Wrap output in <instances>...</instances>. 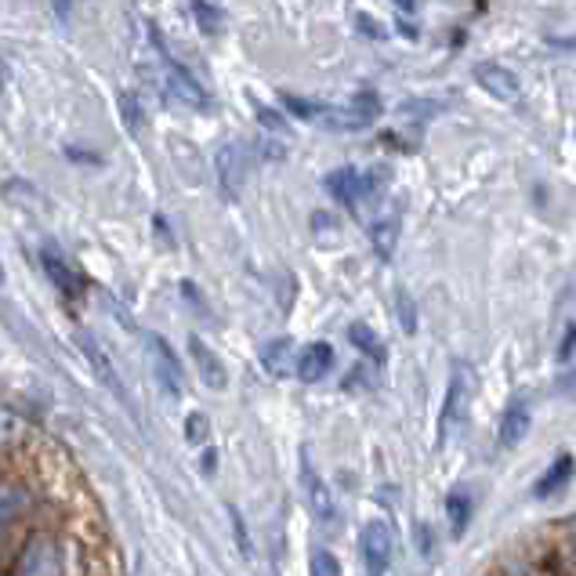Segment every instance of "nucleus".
<instances>
[{
	"instance_id": "f257e3e1",
	"label": "nucleus",
	"mask_w": 576,
	"mask_h": 576,
	"mask_svg": "<svg viewBox=\"0 0 576 576\" xmlns=\"http://www.w3.org/2000/svg\"><path fill=\"white\" fill-rule=\"evenodd\" d=\"M381 171H384V167H373V171L341 167V171H334L330 178H327V189H330L334 199H341L345 207L359 210V207L367 204V199L388 182V174H381Z\"/></svg>"
},
{
	"instance_id": "f03ea898",
	"label": "nucleus",
	"mask_w": 576,
	"mask_h": 576,
	"mask_svg": "<svg viewBox=\"0 0 576 576\" xmlns=\"http://www.w3.org/2000/svg\"><path fill=\"white\" fill-rule=\"evenodd\" d=\"M149 36H153V44H156V52H160V62H164V80H167V91L178 98V102L185 106H193V109H207V91H204V84H199L189 69L182 66V62H174L167 55V47L164 41H160V33L153 30V22H149Z\"/></svg>"
},
{
	"instance_id": "7ed1b4c3",
	"label": "nucleus",
	"mask_w": 576,
	"mask_h": 576,
	"mask_svg": "<svg viewBox=\"0 0 576 576\" xmlns=\"http://www.w3.org/2000/svg\"><path fill=\"white\" fill-rule=\"evenodd\" d=\"M11 576H62V555H58L55 536L47 533L30 536V544L19 551Z\"/></svg>"
},
{
	"instance_id": "20e7f679",
	"label": "nucleus",
	"mask_w": 576,
	"mask_h": 576,
	"mask_svg": "<svg viewBox=\"0 0 576 576\" xmlns=\"http://www.w3.org/2000/svg\"><path fill=\"white\" fill-rule=\"evenodd\" d=\"M465 421H468V378H465V370H457L454 381H449V388H446V403L439 410V439H435V446L439 449L449 446L454 432Z\"/></svg>"
},
{
	"instance_id": "39448f33",
	"label": "nucleus",
	"mask_w": 576,
	"mask_h": 576,
	"mask_svg": "<svg viewBox=\"0 0 576 576\" xmlns=\"http://www.w3.org/2000/svg\"><path fill=\"white\" fill-rule=\"evenodd\" d=\"M392 555H395L392 530L384 522H367V530H362V562H367V573L384 576L388 566H392Z\"/></svg>"
},
{
	"instance_id": "423d86ee",
	"label": "nucleus",
	"mask_w": 576,
	"mask_h": 576,
	"mask_svg": "<svg viewBox=\"0 0 576 576\" xmlns=\"http://www.w3.org/2000/svg\"><path fill=\"white\" fill-rule=\"evenodd\" d=\"M475 84H479L486 95H493L497 102H515L522 95L519 73L508 69L504 62H479V66H475Z\"/></svg>"
},
{
	"instance_id": "0eeeda50",
	"label": "nucleus",
	"mask_w": 576,
	"mask_h": 576,
	"mask_svg": "<svg viewBox=\"0 0 576 576\" xmlns=\"http://www.w3.org/2000/svg\"><path fill=\"white\" fill-rule=\"evenodd\" d=\"M247 171H250V153L243 145H221V153H218V182H221V193L236 199L243 189V182H247Z\"/></svg>"
},
{
	"instance_id": "6e6552de",
	"label": "nucleus",
	"mask_w": 576,
	"mask_h": 576,
	"mask_svg": "<svg viewBox=\"0 0 576 576\" xmlns=\"http://www.w3.org/2000/svg\"><path fill=\"white\" fill-rule=\"evenodd\" d=\"M149 352H153L160 384H164L171 395H182V362H178V352L167 345V337L149 334Z\"/></svg>"
},
{
	"instance_id": "1a4fd4ad",
	"label": "nucleus",
	"mask_w": 576,
	"mask_h": 576,
	"mask_svg": "<svg viewBox=\"0 0 576 576\" xmlns=\"http://www.w3.org/2000/svg\"><path fill=\"white\" fill-rule=\"evenodd\" d=\"M77 341H80V352H84V359L91 362V370H95L98 384H106L112 395H117V399H123V403H128V392H123V384H120V378H117V370H112L109 356L102 352V345H98V337H91V334H80Z\"/></svg>"
},
{
	"instance_id": "9d476101",
	"label": "nucleus",
	"mask_w": 576,
	"mask_h": 576,
	"mask_svg": "<svg viewBox=\"0 0 576 576\" xmlns=\"http://www.w3.org/2000/svg\"><path fill=\"white\" fill-rule=\"evenodd\" d=\"M294 362H297L294 337H275V341L261 348V367H265V373L275 381L294 378Z\"/></svg>"
},
{
	"instance_id": "9b49d317",
	"label": "nucleus",
	"mask_w": 576,
	"mask_h": 576,
	"mask_svg": "<svg viewBox=\"0 0 576 576\" xmlns=\"http://www.w3.org/2000/svg\"><path fill=\"white\" fill-rule=\"evenodd\" d=\"M189 352L196 359V370L199 378H204L207 388H215V392H221L225 384H229V373H225V362L218 359V352L210 345H204V337H189Z\"/></svg>"
},
{
	"instance_id": "f8f14e48",
	"label": "nucleus",
	"mask_w": 576,
	"mask_h": 576,
	"mask_svg": "<svg viewBox=\"0 0 576 576\" xmlns=\"http://www.w3.org/2000/svg\"><path fill=\"white\" fill-rule=\"evenodd\" d=\"M525 435H530V406L522 403V399H515L508 410H504V417H500V428H497V443L504 446V449H515Z\"/></svg>"
},
{
	"instance_id": "ddd939ff",
	"label": "nucleus",
	"mask_w": 576,
	"mask_h": 576,
	"mask_svg": "<svg viewBox=\"0 0 576 576\" xmlns=\"http://www.w3.org/2000/svg\"><path fill=\"white\" fill-rule=\"evenodd\" d=\"M334 367V345L327 341H316V345H308L302 356H297L294 362V370H297V378H302L305 384H316L323 373H327Z\"/></svg>"
},
{
	"instance_id": "4468645a",
	"label": "nucleus",
	"mask_w": 576,
	"mask_h": 576,
	"mask_svg": "<svg viewBox=\"0 0 576 576\" xmlns=\"http://www.w3.org/2000/svg\"><path fill=\"white\" fill-rule=\"evenodd\" d=\"M41 261H44V272H47V280H52L55 286H58V294L62 297H69V302H77V297L84 294V283H80V275L73 272L66 261H62L55 250H44L41 254Z\"/></svg>"
},
{
	"instance_id": "2eb2a0df",
	"label": "nucleus",
	"mask_w": 576,
	"mask_h": 576,
	"mask_svg": "<svg viewBox=\"0 0 576 576\" xmlns=\"http://www.w3.org/2000/svg\"><path fill=\"white\" fill-rule=\"evenodd\" d=\"M302 479H305V497H308L312 511H316L319 519H330L334 515V500H330L327 482H323L319 475L312 471V460H305V465H302Z\"/></svg>"
},
{
	"instance_id": "dca6fc26",
	"label": "nucleus",
	"mask_w": 576,
	"mask_h": 576,
	"mask_svg": "<svg viewBox=\"0 0 576 576\" xmlns=\"http://www.w3.org/2000/svg\"><path fill=\"white\" fill-rule=\"evenodd\" d=\"M569 475H573V457H569V454H562V457L555 460V465H551V468L541 475V479H536L533 497H536V500H544V497H551V493L566 490Z\"/></svg>"
},
{
	"instance_id": "f3484780",
	"label": "nucleus",
	"mask_w": 576,
	"mask_h": 576,
	"mask_svg": "<svg viewBox=\"0 0 576 576\" xmlns=\"http://www.w3.org/2000/svg\"><path fill=\"white\" fill-rule=\"evenodd\" d=\"M446 519H449V533L460 541L465 530H468V522H471V497H468V490H454L446 497Z\"/></svg>"
},
{
	"instance_id": "a211bd4d",
	"label": "nucleus",
	"mask_w": 576,
	"mask_h": 576,
	"mask_svg": "<svg viewBox=\"0 0 576 576\" xmlns=\"http://www.w3.org/2000/svg\"><path fill=\"white\" fill-rule=\"evenodd\" d=\"M348 341H352L356 348L362 356H370V359H378V362H384L388 359V348H384V341L378 334H373L367 323H352V327H348Z\"/></svg>"
},
{
	"instance_id": "6ab92c4d",
	"label": "nucleus",
	"mask_w": 576,
	"mask_h": 576,
	"mask_svg": "<svg viewBox=\"0 0 576 576\" xmlns=\"http://www.w3.org/2000/svg\"><path fill=\"white\" fill-rule=\"evenodd\" d=\"M370 240H373V250H378V258L388 261L392 258V250H395V240H399V218H381V221H373V229H370Z\"/></svg>"
},
{
	"instance_id": "aec40b11",
	"label": "nucleus",
	"mask_w": 576,
	"mask_h": 576,
	"mask_svg": "<svg viewBox=\"0 0 576 576\" xmlns=\"http://www.w3.org/2000/svg\"><path fill=\"white\" fill-rule=\"evenodd\" d=\"M250 106H254V117H258V123L265 131H272V134H291V120H286L280 109L258 102V98H250Z\"/></svg>"
},
{
	"instance_id": "412c9836",
	"label": "nucleus",
	"mask_w": 576,
	"mask_h": 576,
	"mask_svg": "<svg viewBox=\"0 0 576 576\" xmlns=\"http://www.w3.org/2000/svg\"><path fill=\"white\" fill-rule=\"evenodd\" d=\"M193 15H196L199 33L218 36V33L225 30V11H221L218 4H193Z\"/></svg>"
},
{
	"instance_id": "4be33fe9",
	"label": "nucleus",
	"mask_w": 576,
	"mask_h": 576,
	"mask_svg": "<svg viewBox=\"0 0 576 576\" xmlns=\"http://www.w3.org/2000/svg\"><path fill=\"white\" fill-rule=\"evenodd\" d=\"M22 504H26V497H22L19 490H0V541H4V533H8V525L15 522V515L22 511Z\"/></svg>"
},
{
	"instance_id": "5701e85b",
	"label": "nucleus",
	"mask_w": 576,
	"mask_h": 576,
	"mask_svg": "<svg viewBox=\"0 0 576 576\" xmlns=\"http://www.w3.org/2000/svg\"><path fill=\"white\" fill-rule=\"evenodd\" d=\"M308 576H345V573H341V562L334 558V551L316 547L312 551V562H308Z\"/></svg>"
},
{
	"instance_id": "b1692460",
	"label": "nucleus",
	"mask_w": 576,
	"mask_h": 576,
	"mask_svg": "<svg viewBox=\"0 0 576 576\" xmlns=\"http://www.w3.org/2000/svg\"><path fill=\"white\" fill-rule=\"evenodd\" d=\"M229 519H232V536H236V547H240V555L243 558H254V547H250V533H247V519L236 508H229Z\"/></svg>"
},
{
	"instance_id": "393cba45",
	"label": "nucleus",
	"mask_w": 576,
	"mask_h": 576,
	"mask_svg": "<svg viewBox=\"0 0 576 576\" xmlns=\"http://www.w3.org/2000/svg\"><path fill=\"white\" fill-rule=\"evenodd\" d=\"M207 435H210V421H207V413H189L185 417V439L189 443H207Z\"/></svg>"
},
{
	"instance_id": "a878e982",
	"label": "nucleus",
	"mask_w": 576,
	"mask_h": 576,
	"mask_svg": "<svg viewBox=\"0 0 576 576\" xmlns=\"http://www.w3.org/2000/svg\"><path fill=\"white\" fill-rule=\"evenodd\" d=\"M395 305H399V327H403L406 334H417V308H413L410 294L399 291L395 294Z\"/></svg>"
},
{
	"instance_id": "bb28decb",
	"label": "nucleus",
	"mask_w": 576,
	"mask_h": 576,
	"mask_svg": "<svg viewBox=\"0 0 576 576\" xmlns=\"http://www.w3.org/2000/svg\"><path fill=\"white\" fill-rule=\"evenodd\" d=\"M413 4H395V19H399V33L410 36V41H417V22H413Z\"/></svg>"
},
{
	"instance_id": "cd10ccee",
	"label": "nucleus",
	"mask_w": 576,
	"mask_h": 576,
	"mask_svg": "<svg viewBox=\"0 0 576 576\" xmlns=\"http://www.w3.org/2000/svg\"><path fill=\"white\" fill-rule=\"evenodd\" d=\"M120 109H123V120H128L131 128H138V112H142V109H138V102H134V95H131V91H123V95H120Z\"/></svg>"
},
{
	"instance_id": "c85d7f7f",
	"label": "nucleus",
	"mask_w": 576,
	"mask_h": 576,
	"mask_svg": "<svg viewBox=\"0 0 576 576\" xmlns=\"http://www.w3.org/2000/svg\"><path fill=\"white\" fill-rule=\"evenodd\" d=\"M573 359V330H566V337H562L558 345V362H569Z\"/></svg>"
},
{
	"instance_id": "c756f323",
	"label": "nucleus",
	"mask_w": 576,
	"mask_h": 576,
	"mask_svg": "<svg viewBox=\"0 0 576 576\" xmlns=\"http://www.w3.org/2000/svg\"><path fill=\"white\" fill-rule=\"evenodd\" d=\"M352 19L359 22V30H362V33H367V36H381L378 30H373V22H370L367 15H359V11H356V15H352Z\"/></svg>"
},
{
	"instance_id": "7c9ffc66",
	"label": "nucleus",
	"mask_w": 576,
	"mask_h": 576,
	"mask_svg": "<svg viewBox=\"0 0 576 576\" xmlns=\"http://www.w3.org/2000/svg\"><path fill=\"white\" fill-rule=\"evenodd\" d=\"M215 460H218V454H215V449H207V454H204V471L207 475L215 471Z\"/></svg>"
},
{
	"instance_id": "2f4dec72",
	"label": "nucleus",
	"mask_w": 576,
	"mask_h": 576,
	"mask_svg": "<svg viewBox=\"0 0 576 576\" xmlns=\"http://www.w3.org/2000/svg\"><path fill=\"white\" fill-rule=\"evenodd\" d=\"M0 283H4V265H0Z\"/></svg>"
}]
</instances>
